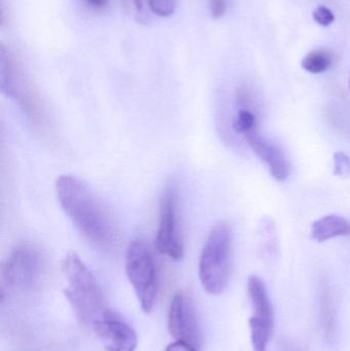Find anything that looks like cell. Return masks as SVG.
<instances>
[{"label": "cell", "mask_w": 350, "mask_h": 351, "mask_svg": "<svg viewBox=\"0 0 350 351\" xmlns=\"http://www.w3.org/2000/svg\"><path fill=\"white\" fill-rule=\"evenodd\" d=\"M58 199L84 241L101 253L117 250L118 225L106 202L84 180L63 175L55 181Z\"/></svg>", "instance_id": "6da1fadb"}, {"label": "cell", "mask_w": 350, "mask_h": 351, "mask_svg": "<svg viewBox=\"0 0 350 351\" xmlns=\"http://www.w3.org/2000/svg\"><path fill=\"white\" fill-rule=\"evenodd\" d=\"M62 269L67 282L66 299L78 321L92 329L109 311L100 285L75 253L66 256Z\"/></svg>", "instance_id": "7a4b0ae2"}, {"label": "cell", "mask_w": 350, "mask_h": 351, "mask_svg": "<svg viewBox=\"0 0 350 351\" xmlns=\"http://www.w3.org/2000/svg\"><path fill=\"white\" fill-rule=\"evenodd\" d=\"M232 263V227L226 221H219L212 227L199 257V280L209 294L219 295L225 290Z\"/></svg>", "instance_id": "3957f363"}, {"label": "cell", "mask_w": 350, "mask_h": 351, "mask_svg": "<svg viewBox=\"0 0 350 351\" xmlns=\"http://www.w3.org/2000/svg\"><path fill=\"white\" fill-rule=\"evenodd\" d=\"M0 88L2 95L18 105L35 129L47 131L49 121L40 98L20 64L3 45L0 47Z\"/></svg>", "instance_id": "277c9868"}, {"label": "cell", "mask_w": 350, "mask_h": 351, "mask_svg": "<svg viewBox=\"0 0 350 351\" xmlns=\"http://www.w3.org/2000/svg\"><path fill=\"white\" fill-rule=\"evenodd\" d=\"M47 269L45 252L32 243L16 245L1 268L2 290H32L40 284Z\"/></svg>", "instance_id": "5b68a950"}, {"label": "cell", "mask_w": 350, "mask_h": 351, "mask_svg": "<svg viewBox=\"0 0 350 351\" xmlns=\"http://www.w3.org/2000/svg\"><path fill=\"white\" fill-rule=\"evenodd\" d=\"M125 272L142 311L151 313L158 297V272L151 247L144 239H137L129 243L125 256Z\"/></svg>", "instance_id": "8992f818"}, {"label": "cell", "mask_w": 350, "mask_h": 351, "mask_svg": "<svg viewBox=\"0 0 350 351\" xmlns=\"http://www.w3.org/2000/svg\"><path fill=\"white\" fill-rule=\"evenodd\" d=\"M155 247L160 253L172 260L179 261L184 257V239L179 213V189L174 181L166 186L160 198Z\"/></svg>", "instance_id": "52a82bcc"}, {"label": "cell", "mask_w": 350, "mask_h": 351, "mask_svg": "<svg viewBox=\"0 0 350 351\" xmlns=\"http://www.w3.org/2000/svg\"><path fill=\"white\" fill-rule=\"evenodd\" d=\"M248 294L253 309L252 317L249 321L253 348L255 351H265L275 327L273 303L264 282L259 276L249 278Z\"/></svg>", "instance_id": "ba28073f"}, {"label": "cell", "mask_w": 350, "mask_h": 351, "mask_svg": "<svg viewBox=\"0 0 350 351\" xmlns=\"http://www.w3.org/2000/svg\"><path fill=\"white\" fill-rule=\"evenodd\" d=\"M168 329L177 342H182L199 350L201 332L195 304L188 295L177 293L171 301L168 315Z\"/></svg>", "instance_id": "9c48e42d"}, {"label": "cell", "mask_w": 350, "mask_h": 351, "mask_svg": "<svg viewBox=\"0 0 350 351\" xmlns=\"http://www.w3.org/2000/svg\"><path fill=\"white\" fill-rule=\"evenodd\" d=\"M106 351H135L138 337L135 330L116 313L107 311L92 328Z\"/></svg>", "instance_id": "30bf717a"}, {"label": "cell", "mask_w": 350, "mask_h": 351, "mask_svg": "<svg viewBox=\"0 0 350 351\" xmlns=\"http://www.w3.org/2000/svg\"><path fill=\"white\" fill-rule=\"evenodd\" d=\"M242 137L253 152L268 167L271 174L275 180L283 182L289 178L291 165L277 144L269 141L262 134L259 133L257 128L245 134Z\"/></svg>", "instance_id": "8fae6325"}, {"label": "cell", "mask_w": 350, "mask_h": 351, "mask_svg": "<svg viewBox=\"0 0 350 351\" xmlns=\"http://www.w3.org/2000/svg\"><path fill=\"white\" fill-rule=\"evenodd\" d=\"M350 234V222L338 215H329L312 225V237L318 243Z\"/></svg>", "instance_id": "7c38bea8"}, {"label": "cell", "mask_w": 350, "mask_h": 351, "mask_svg": "<svg viewBox=\"0 0 350 351\" xmlns=\"http://www.w3.org/2000/svg\"><path fill=\"white\" fill-rule=\"evenodd\" d=\"M331 65H332V55L327 49H316L310 51L302 60L303 69L314 74L326 72Z\"/></svg>", "instance_id": "4fadbf2b"}, {"label": "cell", "mask_w": 350, "mask_h": 351, "mask_svg": "<svg viewBox=\"0 0 350 351\" xmlns=\"http://www.w3.org/2000/svg\"><path fill=\"white\" fill-rule=\"evenodd\" d=\"M257 128V119L255 113L249 108H240L234 119V129L236 133L244 136L248 132Z\"/></svg>", "instance_id": "5bb4252c"}, {"label": "cell", "mask_w": 350, "mask_h": 351, "mask_svg": "<svg viewBox=\"0 0 350 351\" xmlns=\"http://www.w3.org/2000/svg\"><path fill=\"white\" fill-rule=\"evenodd\" d=\"M322 307H321V313H322L323 327H324L325 333L327 337H334L335 334V317L334 307L332 306V301L328 295H323Z\"/></svg>", "instance_id": "9a60e30c"}, {"label": "cell", "mask_w": 350, "mask_h": 351, "mask_svg": "<svg viewBox=\"0 0 350 351\" xmlns=\"http://www.w3.org/2000/svg\"><path fill=\"white\" fill-rule=\"evenodd\" d=\"M150 10L158 16H171L174 14L178 0H146Z\"/></svg>", "instance_id": "2e32d148"}, {"label": "cell", "mask_w": 350, "mask_h": 351, "mask_svg": "<svg viewBox=\"0 0 350 351\" xmlns=\"http://www.w3.org/2000/svg\"><path fill=\"white\" fill-rule=\"evenodd\" d=\"M334 175L337 177H347L350 174V158L345 152L334 154Z\"/></svg>", "instance_id": "e0dca14e"}, {"label": "cell", "mask_w": 350, "mask_h": 351, "mask_svg": "<svg viewBox=\"0 0 350 351\" xmlns=\"http://www.w3.org/2000/svg\"><path fill=\"white\" fill-rule=\"evenodd\" d=\"M314 19L321 26H329L335 20L334 14L326 6H318L314 12Z\"/></svg>", "instance_id": "ac0fdd59"}, {"label": "cell", "mask_w": 350, "mask_h": 351, "mask_svg": "<svg viewBox=\"0 0 350 351\" xmlns=\"http://www.w3.org/2000/svg\"><path fill=\"white\" fill-rule=\"evenodd\" d=\"M210 10L214 19H220L227 10V0H210Z\"/></svg>", "instance_id": "d6986e66"}, {"label": "cell", "mask_w": 350, "mask_h": 351, "mask_svg": "<svg viewBox=\"0 0 350 351\" xmlns=\"http://www.w3.org/2000/svg\"><path fill=\"white\" fill-rule=\"evenodd\" d=\"M166 351H199L182 342H174L166 348Z\"/></svg>", "instance_id": "ffe728a7"}, {"label": "cell", "mask_w": 350, "mask_h": 351, "mask_svg": "<svg viewBox=\"0 0 350 351\" xmlns=\"http://www.w3.org/2000/svg\"><path fill=\"white\" fill-rule=\"evenodd\" d=\"M86 1H88V4L92 5V8L99 10V8H104V6L106 5L107 2H108V0H86Z\"/></svg>", "instance_id": "44dd1931"}, {"label": "cell", "mask_w": 350, "mask_h": 351, "mask_svg": "<svg viewBox=\"0 0 350 351\" xmlns=\"http://www.w3.org/2000/svg\"><path fill=\"white\" fill-rule=\"evenodd\" d=\"M135 3L136 10H137L138 14H142L145 10V4L147 3L146 0H134Z\"/></svg>", "instance_id": "7402d4cb"}, {"label": "cell", "mask_w": 350, "mask_h": 351, "mask_svg": "<svg viewBox=\"0 0 350 351\" xmlns=\"http://www.w3.org/2000/svg\"><path fill=\"white\" fill-rule=\"evenodd\" d=\"M349 88H350V76H349Z\"/></svg>", "instance_id": "603a6c76"}]
</instances>
